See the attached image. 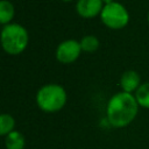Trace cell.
<instances>
[{"label":"cell","instance_id":"1","mask_svg":"<svg viewBox=\"0 0 149 149\" xmlns=\"http://www.w3.org/2000/svg\"><path fill=\"white\" fill-rule=\"evenodd\" d=\"M139 104L130 93L119 92L114 94L107 105V120L116 128L129 125L137 114Z\"/></svg>","mask_w":149,"mask_h":149},{"label":"cell","instance_id":"2","mask_svg":"<svg viewBox=\"0 0 149 149\" xmlns=\"http://www.w3.org/2000/svg\"><path fill=\"white\" fill-rule=\"evenodd\" d=\"M37 105L44 112H56L61 109L66 101L64 88L56 84H49L40 88L36 95Z\"/></svg>","mask_w":149,"mask_h":149},{"label":"cell","instance_id":"3","mask_svg":"<svg viewBox=\"0 0 149 149\" xmlns=\"http://www.w3.org/2000/svg\"><path fill=\"white\" fill-rule=\"evenodd\" d=\"M1 42L3 49L9 54L21 52L28 42L27 30L16 23L7 24L2 28L1 31Z\"/></svg>","mask_w":149,"mask_h":149},{"label":"cell","instance_id":"4","mask_svg":"<svg viewBox=\"0 0 149 149\" xmlns=\"http://www.w3.org/2000/svg\"><path fill=\"white\" fill-rule=\"evenodd\" d=\"M101 20L111 28H121L128 22V12L121 3L111 2L102 8Z\"/></svg>","mask_w":149,"mask_h":149},{"label":"cell","instance_id":"5","mask_svg":"<svg viewBox=\"0 0 149 149\" xmlns=\"http://www.w3.org/2000/svg\"><path fill=\"white\" fill-rule=\"evenodd\" d=\"M81 50L80 43H78L74 40H68L62 42L56 51V57L58 61L63 63H70L73 62L78 56Z\"/></svg>","mask_w":149,"mask_h":149},{"label":"cell","instance_id":"6","mask_svg":"<svg viewBox=\"0 0 149 149\" xmlns=\"http://www.w3.org/2000/svg\"><path fill=\"white\" fill-rule=\"evenodd\" d=\"M101 0H78L77 10L81 16L91 17L101 9Z\"/></svg>","mask_w":149,"mask_h":149},{"label":"cell","instance_id":"7","mask_svg":"<svg viewBox=\"0 0 149 149\" xmlns=\"http://www.w3.org/2000/svg\"><path fill=\"white\" fill-rule=\"evenodd\" d=\"M120 84H121V87L123 88V92L130 93L135 88H139L137 86L140 84V76H139V73L136 71L128 70L122 74Z\"/></svg>","mask_w":149,"mask_h":149},{"label":"cell","instance_id":"8","mask_svg":"<svg viewBox=\"0 0 149 149\" xmlns=\"http://www.w3.org/2000/svg\"><path fill=\"white\" fill-rule=\"evenodd\" d=\"M5 144H6V149H23L26 144V140L20 132L13 130L8 135H6Z\"/></svg>","mask_w":149,"mask_h":149},{"label":"cell","instance_id":"9","mask_svg":"<svg viewBox=\"0 0 149 149\" xmlns=\"http://www.w3.org/2000/svg\"><path fill=\"white\" fill-rule=\"evenodd\" d=\"M135 99L140 106L149 108V83H144L139 86L135 93Z\"/></svg>","mask_w":149,"mask_h":149},{"label":"cell","instance_id":"10","mask_svg":"<svg viewBox=\"0 0 149 149\" xmlns=\"http://www.w3.org/2000/svg\"><path fill=\"white\" fill-rule=\"evenodd\" d=\"M14 14L13 5L7 0H1L0 2V22L6 23L8 22Z\"/></svg>","mask_w":149,"mask_h":149},{"label":"cell","instance_id":"11","mask_svg":"<svg viewBox=\"0 0 149 149\" xmlns=\"http://www.w3.org/2000/svg\"><path fill=\"white\" fill-rule=\"evenodd\" d=\"M15 121L12 115L9 114H1L0 116V134L1 135H8L13 132Z\"/></svg>","mask_w":149,"mask_h":149},{"label":"cell","instance_id":"12","mask_svg":"<svg viewBox=\"0 0 149 149\" xmlns=\"http://www.w3.org/2000/svg\"><path fill=\"white\" fill-rule=\"evenodd\" d=\"M98 45H99L98 38L95 36H92V35L84 36L80 41V47L85 51H93L98 48Z\"/></svg>","mask_w":149,"mask_h":149},{"label":"cell","instance_id":"13","mask_svg":"<svg viewBox=\"0 0 149 149\" xmlns=\"http://www.w3.org/2000/svg\"><path fill=\"white\" fill-rule=\"evenodd\" d=\"M104 1H105V2H106V5H107V3H111V2H113V1H112V0H104Z\"/></svg>","mask_w":149,"mask_h":149},{"label":"cell","instance_id":"14","mask_svg":"<svg viewBox=\"0 0 149 149\" xmlns=\"http://www.w3.org/2000/svg\"><path fill=\"white\" fill-rule=\"evenodd\" d=\"M148 21H149V14H148Z\"/></svg>","mask_w":149,"mask_h":149},{"label":"cell","instance_id":"15","mask_svg":"<svg viewBox=\"0 0 149 149\" xmlns=\"http://www.w3.org/2000/svg\"><path fill=\"white\" fill-rule=\"evenodd\" d=\"M64 1H70V0H64Z\"/></svg>","mask_w":149,"mask_h":149}]
</instances>
